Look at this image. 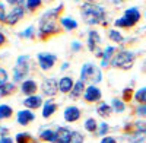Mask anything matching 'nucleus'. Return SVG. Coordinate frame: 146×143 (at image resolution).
<instances>
[{"label":"nucleus","instance_id":"f257e3e1","mask_svg":"<svg viewBox=\"0 0 146 143\" xmlns=\"http://www.w3.org/2000/svg\"><path fill=\"white\" fill-rule=\"evenodd\" d=\"M63 10V5H58L57 7L48 9L40 18L38 23V34L41 38H48L51 35H56L60 32V23H58V16Z\"/></svg>","mask_w":146,"mask_h":143},{"label":"nucleus","instance_id":"f03ea898","mask_svg":"<svg viewBox=\"0 0 146 143\" xmlns=\"http://www.w3.org/2000/svg\"><path fill=\"white\" fill-rule=\"evenodd\" d=\"M80 13H82V18L85 19V22L88 25H100V23H107L105 21V10L102 6L100 5H95V3H91V2H85L82 6H80Z\"/></svg>","mask_w":146,"mask_h":143},{"label":"nucleus","instance_id":"7ed1b4c3","mask_svg":"<svg viewBox=\"0 0 146 143\" xmlns=\"http://www.w3.org/2000/svg\"><path fill=\"white\" fill-rule=\"evenodd\" d=\"M135 58H136V54L133 53V51L123 50V51H118V53L113 57L111 64H113L115 69L129 70V69H131L133 63H135Z\"/></svg>","mask_w":146,"mask_h":143},{"label":"nucleus","instance_id":"20e7f679","mask_svg":"<svg viewBox=\"0 0 146 143\" xmlns=\"http://www.w3.org/2000/svg\"><path fill=\"white\" fill-rule=\"evenodd\" d=\"M102 73L101 70L92 63H85L80 69V80L83 82H92V85H96L98 82H101Z\"/></svg>","mask_w":146,"mask_h":143},{"label":"nucleus","instance_id":"39448f33","mask_svg":"<svg viewBox=\"0 0 146 143\" xmlns=\"http://www.w3.org/2000/svg\"><path fill=\"white\" fill-rule=\"evenodd\" d=\"M29 73V56L22 54L16 58V63L13 67V80L23 82V77H27Z\"/></svg>","mask_w":146,"mask_h":143},{"label":"nucleus","instance_id":"423d86ee","mask_svg":"<svg viewBox=\"0 0 146 143\" xmlns=\"http://www.w3.org/2000/svg\"><path fill=\"white\" fill-rule=\"evenodd\" d=\"M36 60H38V64L41 67V70H51L53 66L57 62V56L53 53H38L36 56Z\"/></svg>","mask_w":146,"mask_h":143},{"label":"nucleus","instance_id":"0eeeda50","mask_svg":"<svg viewBox=\"0 0 146 143\" xmlns=\"http://www.w3.org/2000/svg\"><path fill=\"white\" fill-rule=\"evenodd\" d=\"M41 91L45 97H56L58 92V80L56 77H47L41 83Z\"/></svg>","mask_w":146,"mask_h":143},{"label":"nucleus","instance_id":"6e6552de","mask_svg":"<svg viewBox=\"0 0 146 143\" xmlns=\"http://www.w3.org/2000/svg\"><path fill=\"white\" fill-rule=\"evenodd\" d=\"M23 15H25V7H23V6H15V7H12L10 13L6 16L5 23H7V25H10V26H13V25H16V23L23 18Z\"/></svg>","mask_w":146,"mask_h":143},{"label":"nucleus","instance_id":"1a4fd4ad","mask_svg":"<svg viewBox=\"0 0 146 143\" xmlns=\"http://www.w3.org/2000/svg\"><path fill=\"white\" fill-rule=\"evenodd\" d=\"M101 98H102V92L96 85L86 86L85 93H83V99L86 102H98V101H101Z\"/></svg>","mask_w":146,"mask_h":143},{"label":"nucleus","instance_id":"9d476101","mask_svg":"<svg viewBox=\"0 0 146 143\" xmlns=\"http://www.w3.org/2000/svg\"><path fill=\"white\" fill-rule=\"evenodd\" d=\"M63 118H64V121H67V123H76L80 118V110L78 108L76 105H69V107L64 108Z\"/></svg>","mask_w":146,"mask_h":143},{"label":"nucleus","instance_id":"9b49d317","mask_svg":"<svg viewBox=\"0 0 146 143\" xmlns=\"http://www.w3.org/2000/svg\"><path fill=\"white\" fill-rule=\"evenodd\" d=\"M35 120V114L31 110H21L16 114V121L21 126H28Z\"/></svg>","mask_w":146,"mask_h":143},{"label":"nucleus","instance_id":"f8f14e48","mask_svg":"<svg viewBox=\"0 0 146 143\" xmlns=\"http://www.w3.org/2000/svg\"><path fill=\"white\" fill-rule=\"evenodd\" d=\"M38 91V83L32 79H25L21 83V92L25 93L27 97H31V95H35V92Z\"/></svg>","mask_w":146,"mask_h":143},{"label":"nucleus","instance_id":"ddd939ff","mask_svg":"<svg viewBox=\"0 0 146 143\" xmlns=\"http://www.w3.org/2000/svg\"><path fill=\"white\" fill-rule=\"evenodd\" d=\"M23 102V105L27 107V110H36V108H40V107H42V104H44V101H42V98L40 97V95H31V97H27L25 99L22 101Z\"/></svg>","mask_w":146,"mask_h":143},{"label":"nucleus","instance_id":"4468645a","mask_svg":"<svg viewBox=\"0 0 146 143\" xmlns=\"http://www.w3.org/2000/svg\"><path fill=\"white\" fill-rule=\"evenodd\" d=\"M86 44H88V50L89 51H96L98 50V45L101 44V37H100V34H98V31H89L88 32V41H86Z\"/></svg>","mask_w":146,"mask_h":143},{"label":"nucleus","instance_id":"2eb2a0df","mask_svg":"<svg viewBox=\"0 0 146 143\" xmlns=\"http://www.w3.org/2000/svg\"><path fill=\"white\" fill-rule=\"evenodd\" d=\"M73 86H75V80L70 76H63L58 80V91L62 93H70Z\"/></svg>","mask_w":146,"mask_h":143},{"label":"nucleus","instance_id":"dca6fc26","mask_svg":"<svg viewBox=\"0 0 146 143\" xmlns=\"http://www.w3.org/2000/svg\"><path fill=\"white\" fill-rule=\"evenodd\" d=\"M114 53H115V47H113V45L105 47V50L102 51V57H101V67L102 69L108 67V64L113 62V57L115 56Z\"/></svg>","mask_w":146,"mask_h":143},{"label":"nucleus","instance_id":"f3484780","mask_svg":"<svg viewBox=\"0 0 146 143\" xmlns=\"http://www.w3.org/2000/svg\"><path fill=\"white\" fill-rule=\"evenodd\" d=\"M133 26L136 25V23L140 21V12H139V9L137 7H129V9H126V12H124V15H123Z\"/></svg>","mask_w":146,"mask_h":143},{"label":"nucleus","instance_id":"a211bd4d","mask_svg":"<svg viewBox=\"0 0 146 143\" xmlns=\"http://www.w3.org/2000/svg\"><path fill=\"white\" fill-rule=\"evenodd\" d=\"M56 111H57V104L53 99L44 101V104H42V117L44 118H50Z\"/></svg>","mask_w":146,"mask_h":143},{"label":"nucleus","instance_id":"6ab92c4d","mask_svg":"<svg viewBox=\"0 0 146 143\" xmlns=\"http://www.w3.org/2000/svg\"><path fill=\"white\" fill-rule=\"evenodd\" d=\"M85 89H86V86H85V82L83 80H76L75 82V86H73V89H72V92L69 93L70 95V98L72 99H78V98H80L82 95L85 93Z\"/></svg>","mask_w":146,"mask_h":143},{"label":"nucleus","instance_id":"aec40b11","mask_svg":"<svg viewBox=\"0 0 146 143\" xmlns=\"http://www.w3.org/2000/svg\"><path fill=\"white\" fill-rule=\"evenodd\" d=\"M60 25H62V28H64L66 31H73V29H76L79 26V23L73 18L63 16V18H60Z\"/></svg>","mask_w":146,"mask_h":143},{"label":"nucleus","instance_id":"412c9836","mask_svg":"<svg viewBox=\"0 0 146 143\" xmlns=\"http://www.w3.org/2000/svg\"><path fill=\"white\" fill-rule=\"evenodd\" d=\"M15 89H16V85L13 82H6L3 85H0V97L2 98L9 97V95H12L15 92Z\"/></svg>","mask_w":146,"mask_h":143},{"label":"nucleus","instance_id":"4be33fe9","mask_svg":"<svg viewBox=\"0 0 146 143\" xmlns=\"http://www.w3.org/2000/svg\"><path fill=\"white\" fill-rule=\"evenodd\" d=\"M96 113H98V115L102 117V118H108L110 115H111V113H113V108H111L110 104L101 102L98 107H96Z\"/></svg>","mask_w":146,"mask_h":143},{"label":"nucleus","instance_id":"5701e85b","mask_svg":"<svg viewBox=\"0 0 146 143\" xmlns=\"http://www.w3.org/2000/svg\"><path fill=\"white\" fill-rule=\"evenodd\" d=\"M83 127H85V130H86L88 133H98L100 124L96 123V120H95L94 117H89V118H86V120H85Z\"/></svg>","mask_w":146,"mask_h":143},{"label":"nucleus","instance_id":"b1692460","mask_svg":"<svg viewBox=\"0 0 146 143\" xmlns=\"http://www.w3.org/2000/svg\"><path fill=\"white\" fill-rule=\"evenodd\" d=\"M40 139L44 140V142H51V143H56V139H57V132H54V130H42V132L40 133Z\"/></svg>","mask_w":146,"mask_h":143},{"label":"nucleus","instance_id":"393cba45","mask_svg":"<svg viewBox=\"0 0 146 143\" xmlns=\"http://www.w3.org/2000/svg\"><path fill=\"white\" fill-rule=\"evenodd\" d=\"M12 115H13V110H12L10 105H7V104L0 105V120H7Z\"/></svg>","mask_w":146,"mask_h":143},{"label":"nucleus","instance_id":"a878e982","mask_svg":"<svg viewBox=\"0 0 146 143\" xmlns=\"http://www.w3.org/2000/svg\"><path fill=\"white\" fill-rule=\"evenodd\" d=\"M110 105H111L113 111H115L117 114L123 113V111L126 110V104H124V101H123V99H118V98H114Z\"/></svg>","mask_w":146,"mask_h":143},{"label":"nucleus","instance_id":"bb28decb","mask_svg":"<svg viewBox=\"0 0 146 143\" xmlns=\"http://www.w3.org/2000/svg\"><path fill=\"white\" fill-rule=\"evenodd\" d=\"M133 97H135V101H137L140 105H146V86L137 89Z\"/></svg>","mask_w":146,"mask_h":143},{"label":"nucleus","instance_id":"cd10ccee","mask_svg":"<svg viewBox=\"0 0 146 143\" xmlns=\"http://www.w3.org/2000/svg\"><path fill=\"white\" fill-rule=\"evenodd\" d=\"M108 37H110V40H111L113 42H117V44H121V42L124 41V37L117 29H110L108 31Z\"/></svg>","mask_w":146,"mask_h":143},{"label":"nucleus","instance_id":"c85d7f7f","mask_svg":"<svg viewBox=\"0 0 146 143\" xmlns=\"http://www.w3.org/2000/svg\"><path fill=\"white\" fill-rule=\"evenodd\" d=\"M16 143H36L29 133H18L16 134Z\"/></svg>","mask_w":146,"mask_h":143},{"label":"nucleus","instance_id":"c756f323","mask_svg":"<svg viewBox=\"0 0 146 143\" xmlns=\"http://www.w3.org/2000/svg\"><path fill=\"white\" fill-rule=\"evenodd\" d=\"M41 5H42V0H27V2H25V7L28 10H31V12H34L38 7H41Z\"/></svg>","mask_w":146,"mask_h":143},{"label":"nucleus","instance_id":"7c9ffc66","mask_svg":"<svg viewBox=\"0 0 146 143\" xmlns=\"http://www.w3.org/2000/svg\"><path fill=\"white\" fill-rule=\"evenodd\" d=\"M114 25H115L117 28H131V26H133L124 16H121V18L115 19V21H114Z\"/></svg>","mask_w":146,"mask_h":143},{"label":"nucleus","instance_id":"2f4dec72","mask_svg":"<svg viewBox=\"0 0 146 143\" xmlns=\"http://www.w3.org/2000/svg\"><path fill=\"white\" fill-rule=\"evenodd\" d=\"M67 143H83V136L79 132H76V130H73L72 136H70V139H69Z\"/></svg>","mask_w":146,"mask_h":143},{"label":"nucleus","instance_id":"473e14b6","mask_svg":"<svg viewBox=\"0 0 146 143\" xmlns=\"http://www.w3.org/2000/svg\"><path fill=\"white\" fill-rule=\"evenodd\" d=\"M22 38H34V35H35V28L34 26H28L23 32H21L19 34Z\"/></svg>","mask_w":146,"mask_h":143},{"label":"nucleus","instance_id":"72a5a7b5","mask_svg":"<svg viewBox=\"0 0 146 143\" xmlns=\"http://www.w3.org/2000/svg\"><path fill=\"white\" fill-rule=\"evenodd\" d=\"M6 82H9V75H7L6 69L0 67V85H3V83H6Z\"/></svg>","mask_w":146,"mask_h":143},{"label":"nucleus","instance_id":"f704fd0d","mask_svg":"<svg viewBox=\"0 0 146 143\" xmlns=\"http://www.w3.org/2000/svg\"><path fill=\"white\" fill-rule=\"evenodd\" d=\"M108 130H110V126L107 123H101L100 127H98V134L100 136H105L108 133Z\"/></svg>","mask_w":146,"mask_h":143},{"label":"nucleus","instance_id":"c9c22d12","mask_svg":"<svg viewBox=\"0 0 146 143\" xmlns=\"http://www.w3.org/2000/svg\"><path fill=\"white\" fill-rule=\"evenodd\" d=\"M135 127H136L137 132L146 133V121H137V123H135Z\"/></svg>","mask_w":146,"mask_h":143},{"label":"nucleus","instance_id":"e433bc0d","mask_svg":"<svg viewBox=\"0 0 146 143\" xmlns=\"http://www.w3.org/2000/svg\"><path fill=\"white\" fill-rule=\"evenodd\" d=\"M6 7H5V3L0 2V22H5L6 21Z\"/></svg>","mask_w":146,"mask_h":143},{"label":"nucleus","instance_id":"4c0bfd02","mask_svg":"<svg viewBox=\"0 0 146 143\" xmlns=\"http://www.w3.org/2000/svg\"><path fill=\"white\" fill-rule=\"evenodd\" d=\"M100 143H117V140L114 137H111V136H104Z\"/></svg>","mask_w":146,"mask_h":143},{"label":"nucleus","instance_id":"58836bf2","mask_svg":"<svg viewBox=\"0 0 146 143\" xmlns=\"http://www.w3.org/2000/svg\"><path fill=\"white\" fill-rule=\"evenodd\" d=\"M72 50H73V51L82 50V44H80L79 41H73V42H72Z\"/></svg>","mask_w":146,"mask_h":143},{"label":"nucleus","instance_id":"ea45409f","mask_svg":"<svg viewBox=\"0 0 146 143\" xmlns=\"http://www.w3.org/2000/svg\"><path fill=\"white\" fill-rule=\"evenodd\" d=\"M136 113L139 114V115H146V105H140V107H137V110H136Z\"/></svg>","mask_w":146,"mask_h":143},{"label":"nucleus","instance_id":"a19ab883","mask_svg":"<svg viewBox=\"0 0 146 143\" xmlns=\"http://www.w3.org/2000/svg\"><path fill=\"white\" fill-rule=\"evenodd\" d=\"M9 5H13V6H22L23 0H6Z\"/></svg>","mask_w":146,"mask_h":143},{"label":"nucleus","instance_id":"79ce46f5","mask_svg":"<svg viewBox=\"0 0 146 143\" xmlns=\"http://www.w3.org/2000/svg\"><path fill=\"white\" fill-rule=\"evenodd\" d=\"M0 143H15L13 139L9 137V136H5V137H0Z\"/></svg>","mask_w":146,"mask_h":143},{"label":"nucleus","instance_id":"37998d69","mask_svg":"<svg viewBox=\"0 0 146 143\" xmlns=\"http://www.w3.org/2000/svg\"><path fill=\"white\" fill-rule=\"evenodd\" d=\"M123 97H124V99H130V97H131V89L130 88H127V89H124V92H123Z\"/></svg>","mask_w":146,"mask_h":143},{"label":"nucleus","instance_id":"c03bdc74","mask_svg":"<svg viewBox=\"0 0 146 143\" xmlns=\"http://www.w3.org/2000/svg\"><path fill=\"white\" fill-rule=\"evenodd\" d=\"M7 133H9V130L6 127H3V126H0V136L5 137V136H7Z\"/></svg>","mask_w":146,"mask_h":143},{"label":"nucleus","instance_id":"a18cd8bd","mask_svg":"<svg viewBox=\"0 0 146 143\" xmlns=\"http://www.w3.org/2000/svg\"><path fill=\"white\" fill-rule=\"evenodd\" d=\"M5 44H6V37L3 32H0V47H3Z\"/></svg>","mask_w":146,"mask_h":143},{"label":"nucleus","instance_id":"49530a36","mask_svg":"<svg viewBox=\"0 0 146 143\" xmlns=\"http://www.w3.org/2000/svg\"><path fill=\"white\" fill-rule=\"evenodd\" d=\"M69 67V63H63V66H62V70H66Z\"/></svg>","mask_w":146,"mask_h":143},{"label":"nucleus","instance_id":"de8ad7c7","mask_svg":"<svg viewBox=\"0 0 146 143\" xmlns=\"http://www.w3.org/2000/svg\"><path fill=\"white\" fill-rule=\"evenodd\" d=\"M86 2H91V3H94V2H95V0H86Z\"/></svg>","mask_w":146,"mask_h":143}]
</instances>
